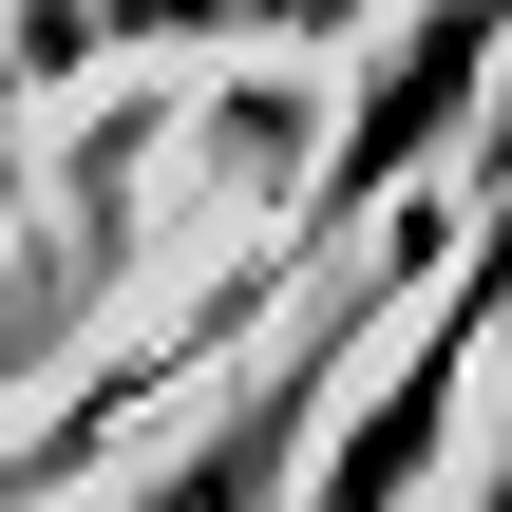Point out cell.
Masks as SVG:
<instances>
[{"mask_svg": "<svg viewBox=\"0 0 512 512\" xmlns=\"http://www.w3.org/2000/svg\"><path fill=\"white\" fill-rule=\"evenodd\" d=\"M380 0H95V57L114 38H152V57H323V38H361Z\"/></svg>", "mask_w": 512, "mask_h": 512, "instance_id": "obj_2", "label": "cell"}, {"mask_svg": "<svg viewBox=\"0 0 512 512\" xmlns=\"http://www.w3.org/2000/svg\"><path fill=\"white\" fill-rule=\"evenodd\" d=\"M19 114H38V76H19V38H0V209H19V171H38V133H19Z\"/></svg>", "mask_w": 512, "mask_h": 512, "instance_id": "obj_3", "label": "cell"}, {"mask_svg": "<svg viewBox=\"0 0 512 512\" xmlns=\"http://www.w3.org/2000/svg\"><path fill=\"white\" fill-rule=\"evenodd\" d=\"M475 512H512V418H494V494H475Z\"/></svg>", "mask_w": 512, "mask_h": 512, "instance_id": "obj_4", "label": "cell"}, {"mask_svg": "<svg viewBox=\"0 0 512 512\" xmlns=\"http://www.w3.org/2000/svg\"><path fill=\"white\" fill-rule=\"evenodd\" d=\"M494 361H512V228L475 209V247L380 323V380H361V418L304 456V494L285 512H418L437 475H456V418L494 399Z\"/></svg>", "mask_w": 512, "mask_h": 512, "instance_id": "obj_1", "label": "cell"}]
</instances>
